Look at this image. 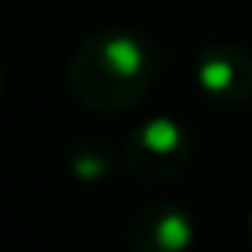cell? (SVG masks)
<instances>
[{
	"label": "cell",
	"instance_id": "obj_4",
	"mask_svg": "<svg viewBox=\"0 0 252 252\" xmlns=\"http://www.w3.org/2000/svg\"><path fill=\"white\" fill-rule=\"evenodd\" d=\"M195 243V223L176 201H154L128 223L131 252H189Z\"/></svg>",
	"mask_w": 252,
	"mask_h": 252
},
{
	"label": "cell",
	"instance_id": "obj_2",
	"mask_svg": "<svg viewBox=\"0 0 252 252\" xmlns=\"http://www.w3.org/2000/svg\"><path fill=\"white\" fill-rule=\"evenodd\" d=\"M125 163L141 182H172L191 163V137L182 122L166 115L147 118L125 141Z\"/></svg>",
	"mask_w": 252,
	"mask_h": 252
},
{
	"label": "cell",
	"instance_id": "obj_6",
	"mask_svg": "<svg viewBox=\"0 0 252 252\" xmlns=\"http://www.w3.org/2000/svg\"><path fill=\"white\" fill-rule=\"evenodd\" d=\"M249 233H252V214H249Z\"/></svg>",
	"mask_w": 252,
	"mask_h": 252
},
{
	"label": "cell",
	"instance_id": "obj_1",
	"mask_svg": "<svg viewBox=\"0 0 252 252\" xmlns=\"http://www.w3.org/2000/svg\"><path fill=\"white\" fill-rule=\"evenodd\" d=\"M157 77V55L137 32L105 29L70 55L67 83L90 112L118 115L144 99Z\"/></svg>",
	"mask_w": 252,
	"mask_h": 252
},
{
	"label": "cell",
	"instance_id": "obj_5",
	"mask_svg": "<svg viewBox=\"0 0 252 252\" xmlns=\"http://www.w3.org/2000/svg\"><path fill=\"white\" fill-rule=\"evenodd\" d=\"M70 166L80 179H105L112 169V150L109 144H77L70 154Z\"/></svg>",
	"mask_w": 252,
	"mask_h": 252
},
{
	"label": "cell",
	"instance_id": "obj_3",
	"mask_svg": "<svg viewBox=\"0 0 252 252\" xmlns=\"http://www.w3.org/2000/svg\"><path fill=\"white\" fill-rule=\"evenodd\" d=\"M198 90L217 105H246L252 99V55L240 45H208L195 61Z\"/></svg>",
	"mask_w": 252,
	"mask_h": 252
}]
</instances>
